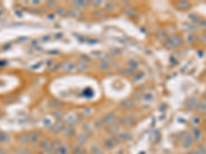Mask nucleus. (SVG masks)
Listing matches in <instances>:
<instances>
[{"instance_id":"1","label":"nucleus","mask_w":206,"mask_h":154,"mask_svg":"<svg viewBox=\"0 0 206 154\" xmlns=\"http://www.w3.org/2000/svg\"><path fill=\"white\" fill-rule=\"evenodd\" d=\"M180 142H181V147L184 148V149H190V148L193 146V144L195 141H194L191 133L187 132V134H184V138L181 139Z\"/></svg>"},{"instance_id":"2","label":"nucleus","mask_w":206,"mask_h":154,"mask_svg":"<svg viewBox=\"0 0 206 154\" xmlns=\"http://www.w3.org/2000/svg\"><path fill=\"white\" fill-rule=\"evenodd\" d=\"M191 135H192V137H193L194 141L195 142H199L203 137V133H202L201 129H200L199 126H193L192 132H191Z\"/></svg>"},{"instance_id":"3","label":"nucleus","mask_w":206,"mask_h":154,"mask_svg":"<svg viewBox=\"0 0 206 154\" xmlns=\"http://www.w3.org/2000/svg\"><path fill=\"white\" fill-rule=\"evenodd\" d=\"M198 103H199L198 98H197V97H192L190 100H188V102H187V109H188V110H189V111L196 110Z\"/></svg>"},{"instance_id":"4","label":"nucleus","mask_w":206,"mask_h":154,"mask_svg":"<svg viewBox=\"0 0 206 154\" xmlns=\"http://www.w3.org/2000/svg\"><path fill=\"white\" fill-rule=\"evenodd\" d=\"M196 111L198 112L200 114H203L206 112V100H202V101H199L198 105H197V108H196Z\"/></svg>"},{"instance_id":"5","label":"nucleus","mask_w":206,"mask_h":154,"mask_svg":"<svg viewBox=\"0 0 206 154\" xmlns=\"http://www.w3.org/2000/svg\"><path fill=\"white\" fill-rule=\"evenodd\" d=\"M116 119H117L116 115H114L113 113H109V114H107L104 118H103V121H104V122L106 123L107 125H110V124L114 123Z\"/></svg>"},{"instance_id":"6","label":"nucleus","mask_w":206,"mask_h":154,"mask_svg":"<svg viewBox=\"0 0 206 154\" xmlns=\"http://www.w3.org/2000/svg\"><path fill=\"white\" fill-rule=\"evenodd\" d=\"M63 135L65 137H71V136L74 135V129H73L72 126H66L63 129Z\"/></svg>"},{"instance_id":"7","label":"nucleus","mask_w":206,"mask_h":154,"mask_svg":"<svg viewBox=\"0 0 206 154\" xmlns=\"http://www.w3.org/2000/svg\"><path fill=\"white\" fill-rule=\"evenodd\" d=\"M87 141H88V137H87V135L85 134V133H81V134H79V135L77 136V143H78L79 145H84V144H86V143H87Z\"/></svg>"},{"instance_id":"8","label":"nucleus","mask_w":206,"mask_h":154,"mask_svg":"<svg viewBox=\"0 0 206 154\" xmlns=\"http://www.w3.org/2000/svg\"><path fill=\"white\" fill-rule=\"evenodd\" d=\"M63 129H64V126H63V124H61V123H56V124H54L53 125V127H52V132H54L55 134H58L59 132L60 131H63Z\"/></svg>"},{"instance_id":"9","label":"nucleus","mask_w":206,"mask_h":154,"mask_svg":"<svg viewBox=\"0 0 206 154\" xmlns=\"http://www.w3.org/2000/svg\"><path fill=\"white\" fill-rule=\"evenodd\" d=\"M68 152H69L68 147H66L65 145L61 144V146H60V148H59V150H58V153L59 154H68Z\"/></svg>"},{"instance_id":"10","label":"nucleus","mask_w":206,"mask_h":154,"mask_svg":"<svg viewBox=\"0 0 206 154\" xmlns=\"http://www.w3.org/2000/svg\"><path fill=\"white\" fill-rule=\"evenodd\" d=\"M60 146H61V143H60V142H59V141H57V140H55V141H54V143L51 144L52 150H53V151H55V152H58V150H59V148H60Z\"/></svg>"},{"instance_id":"11","label":"nucleus","mask_w":206,"mask_h":154,"mask_svg":"<svg viewBox=\"0 0 206 154\" xmlns=\"http://www.w3.org/2000/svg\"><path fill=\"white\" fill-rule=\"evenodd\" d=\"M192 123H193V126H199V124L201 123V118L198 115H196V116H194L192 118Z\"/></svg>"},{"instance_id":"12","label":"nucleus","mask_w":206,"mask_h":154,"mask_svg":"<svg viewBox=\"0 0 206 154\" xmlns=\"http://www.w3.org/2000/svg\"><path fill=\"white\" fill-rule=\"evenodd\" d=\"M114 145H116V142H114L113 140H111V139H109V140H106L105 141V143H104V146L106 147V148H113L114 147Z\"/></svg>"},{"instance_id":"13","label":"nucleus","mask_w":206,"mask_h":154,"mask_svg":"<svg viewBox=\"0 0 206 154\" xmlns=\"http://www.w3.org/2000/svg\"><path fill=\"white\" fill-rule=\"evenodd\" d=\"M85 150L82 149L81 146L79 145V146H74L73 147V153L74 154H84Z\"/></svg>"},{"instance_id":"14","label":"nucleus","mask_w":206,"mask_h":154,"mask_svg":"<svg viewBox=\"0 0 206 154\" xmlns=\"http://www.w3.org/2000/svg\"><path fill=\"white\" fill-rule=\"evenodd\" d=\"M195 150H196V154H206V147L205 146H201V145H200V146Z\"/></svg>"},{"instance_id":"15","label":"nucleus","mask_w":206,"mask_h":154,"mask_svg":"<svg viewBox=\"0 0 206 154\" xmlns=\"http://www.w3.org/2000/svg\"><path fill=\"white\" fill-rule=\"evenodd\" d=\"M119 139L120 140H128L129 136L127 133H120L119 134Z\"/></svg>"},{"instance_id":"16","label":"nucleus","mask_w":206,"mask_h":154,"mask_svg":"<svg viewBox=\"0 0 206 154\" xmlns=\"http://www.w3.org/2000/svg\"><path fill=\"white\" fill-rule=\"evenodd\" d=\"M185 154H196V150L195 149H190L185 152Z\"/></svg>"},{"instance_id":"17","label":"nucleus","mask_w":206,"mask_h":154,"mask_svg":"<svg viewBox=\"0 0 206 154\" xmlns=\"http://www.w3.org/2000/svg\"><path fill=\"white\" fill-rule=\"evenodd\" d=\"M204 131H205V133H206V126H205V129H204Z\"/></svg>"}]
</instances>
